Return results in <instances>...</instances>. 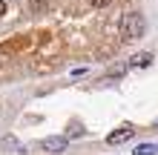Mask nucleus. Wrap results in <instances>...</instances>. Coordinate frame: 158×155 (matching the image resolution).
<instances>
[{
  "mask_svg": "<svg viewBox=\"0 0 158 155\" xmlns=\"http://www.w3.org/2000/svg\"><path fill=\"white\" fill-rule=\"evenodd\" d=\"M144 14H138V12H127L124 14V20H121V35H124V40H135V38H141L144 35Z\"/></svg>",
  "mask_w": 158,
  "mask_h": 155,
  "instance_id": "obj_1",
  "label": "nucleus"
},
{
  "mask_svg": "<svg viewBox=\"0 0 158 155\" xmlns=\"http://www.w3.org/2000/svg\"><path fill=\"white\" fill-rule=\"evenodd\" d=\"M66 144H69L66 135H49V138L40 141V149L43 152H52V155H60L63 149H66Z\"/></svg>",
  "mask_w": 158,
  "mask_h": 155,
  "instance_id": "obj_2",
  "label": "nucleus"
},
{
  "mask_svg": "<svg viewBox=\"0 0 158 155\" xmlns=\"http://www.w3.org/2000/svg\"><path fill=\"white\" fill-rule=\"evenodd\" d=\"M132 135H135V126H118V129H112L106 135V144L109 147H118V144H127V141H132Z\"/></svg>",
  "mask_w": 158,
  "mask_h": 155,
  "instance_id": "obj_3",
  "label": "nucleus"
},
{
  "mask_svg": "<svg viewBox=\"0 0 158 155\" xmlns=\"http://www.w3.org/2000/svg\"><path fill=\"white\" fill-rule=\"evenodd\" d=\"M152 63V52H135L132 58H129V66H135V69H144V66H150Z\"/></svg>",
  "mask_w": 158,
  "mask_h": 155,
  "instance_id": "obj_4",
  "label": "nucleus"
},
{
  "mask_svg": "<svg viewBox=\"0 0 158 155\" xmlns=\"http://www.w3.org/2000/svg\"><path fill=\"white\" fill-rule=\"evenodd\" d=\"M132 155H158V147L155 144H138L132 149Z\"/></svg>",
  "mask_w": 158,
  "mask_h": 155,
  "instance_id": "obj_5",
  "label": "nucleus"
},
{
  "mask_svg": "<svg viewBox=\"0 0 158 155\" xmlns=\"http://www.w3.org/2000/svg\"><path fill=\"white\" fill-rule=\"evenodd\" d=\"M81 135H83V129H81V126H72V129H69V135H66V138H81Z\"/></svg>",
  "mask_w": 158,
  "mask_h": 155,
  "instance_id": "obj_6",
  "label": "nucleus"
},
{
  "mask_svg": "<svg viewBox=\"0 0 158 155\" xmlns=\"http://www.w3.org/2000/svg\"><path fill=\"white\" fill-rule=\"evenodd\" d=\"M3 147H17V138H12V135H6V138H3Z\"/></svg>",
  "mask_w": 158,
  "mask_h": 155,
  "instance_id": "obj_7",
  "label": "nucleus"
},
{
  "mask_svg": "<svg viewBox=\"0 0 158 155\" xmlns=\"http://www.w3.org/2000/svg\"><path fill=\"white\" fill-rule=\"evenodd\" d=\"M89 3H92V6H106L109 0H89Z\"/></svg>",
  "mask_w": 158,
  "mask_h": 155,
  "instance_id": "obj_8",
  "label": "nucleus"
},
{
  "mask_svg": "<svg viewBox=\"0 0 158 155\" xmlns=\"http://www.w3.org/2000/svg\"><path fill=\"white\" fill-rule=\"evenodd\" d=\"M3 14H6V3L0 0V17H3Z\"/></svg>",
  "mask_w": 158,
  "mask_h": 155,
  "instance_id": "obj_9",
  "label": "nucleus"
}]
</instances>
